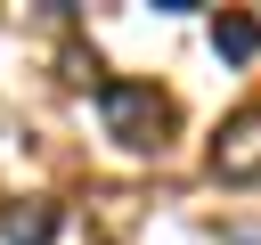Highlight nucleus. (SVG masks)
<instances>
[{"label":"nucleus","mask_w":261,"mask_h":245,"mask_svg":"<svg viewBox=\"0 0 261 245\" xmlns=\"http://www.w3.org/2000/svg\"><path fill=\"white\" fill-rule=\"evenodd\" d=\"M98 114H106V139H122L130 155H163L179 122L155 82H98Z\"/></svg>","instance_id":"obj_1"},{"label":"nucleus","mask_w":261,"mask_h":245,"mask_svg":"<svg viewBox=\"0 0 261 245\" xmlns=\"http://www.w3.org/2000/svg\"><path fill=\"white\" fill-rule=\"evenodd\" d=\"M204 163H212V180H228V188H253V180H261V106H237V114H220V131H212Z\"/></svg>","instance_id":"obj_2"},{"label":"nucleus","mask_w":261,"mask_h":245,"mask_svg":"<svg viewBox=\"0 0 261 245\" xmlns=\"http://www.w3.org/2000/svg\"><path fill=\"white\" fill-rule=\"evenodd\" d=\"M212 49H220L228 65H245V57L261 49V16H245V8H220V16H212Z\"/></svg>","instance_id":"obj_3"},{"label":"nucleus","mask_w":261,"mask_h":245,"mask_svg":"<svg viewBox=\"0 0 261 245\" xmlns=\"http://www.w3.org/2000/svg\"><path fill=\"white\" fill-rule=\"evenodd\" d=\"M49 229H57V204H41V196H24V204L0 212V237L8 245H49Z\"/></svg>","instance_id":"obj_4"},{"label":"nucleus","mask_w":261,"mask_h":245,"mask_svg":"<svg viewBox=\"0 0 261 245\" xmlns=\"http://www.w3.org/2000/svg\"><path fill=\"white\" fill-rule=\"evenodd\" d=\"M220 237H228V245H261V220H228Z\"/></svg>","instance_id":"obj_5"}]
</instances>
